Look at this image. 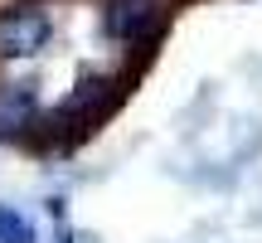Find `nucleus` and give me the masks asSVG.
Masks as SVG:
<instances>
[{"instance_id": "3", "label": "nucleus", "mask_w": 262, "mask_h": 243, "mask_svg": "<svg viewBox=\"0 0 262 243\" xmlns=\"http://www.w3.org/2000/svg\"><path fill=\"white\" fill-rule=\"evenodd\" d=\"M150 19H156V10H150V0H112V34H136V29H146Z\"/></svg>"}, {"instance_id": "4", "label": "nucleus", "mask_w": 262, "mask_h": 243, "mask_svg": "<svg viewBox=\"0 0 262 243\" xmlns=\"http://www.w3.org/2000/svg\"><path fill=\"white\" fill-rule=\"evenodd\" d=\"M0 243H34V229H29L25 214H15L10 205H0Z\"/></svg>"}, {"instance_id": "1", "label": "nucleus", "mask_w": 262, "mask_h": 243, "mask_svg": "<svg viewBox=\"0 0 262 243\" xmlns=\"http://www.w3.org/2000/svg\"><path fill=\"white\" fill-rule=\"evenodd\" d=\"M54 25L44 10H10L0 15V58H34L49 44Z\"/></svg>"}, {"instance_id": "2", "label": "nucleus", "mask_w": 262, "mask_h": 243, "mask_svg": "<svg viewBox=\"0 0 262 243\" xmlns=\"http://www.w3.org/2000/svg\"><path fill=\"white\" fill-rule=\"evenodd\" d=\"M29 112H34V97L25 93V83H5V88H0V127H5V131L25 127Z\"/></svg>"}]
</instances>
